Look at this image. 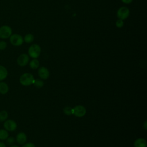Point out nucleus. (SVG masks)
Wrapping results in <instances>:
<instances>
[{
	"label": "nucleus",
	"instance_id": "f257e3e1",
	"mask_svg": "<svg viewBox=\"0 0 147 147\" xmlns=\"http://www.w3.org/2000/svg\"><path fill=\"white\" fill-rule=\"evenodd\" d=\"M34 76L30 73H25L20 77V83L24 86H29L33 84Z\"/></svg>",
	"mask_w": 147,
	"mask_h": 147
},
{
	"label": "nucleus",
	"instance_id": "f03ea898",
	"mask_svg": "<svg viewBox=\"0 0 147 147\" xmlns=\"http://www.w3.org/2000/svg\"><path fill=\"white\" fill-rule=\"evenodd\" d=\"M41 52V47L37 44H32L28 49V55L32 59H37Z\"/></svg>",
	"mask_w": 147,
	"mask_h": 147
},
{
	"label": "nucleus",
	"instance_id": "7ed1b4c3",
	"mask_svg": "<svg viewBox=\"0 0 147 147\" xmlns=\"http://www.w3.org/2000/svg\"><path fill=\"white\" fill-rule=\"evenodd\" d=\"M9 38L10 44L15 47L21 46L24 42L23 37L21 34L17 33L12 34Z\"/></svg>",
	"mask_w": 147,
	"mask_h": 147
},
{
	"label": "nucleus",
	"instance_id": "20e7f679",
	"mask_svg": "<svg viewBox=\"0 0 147 147\" xmlns=\"http://www.w3.org/2000/svg\"><path fill=\"white\" fill-rule=\"evenodd\" d=\"M12 34V29L8 25H2L0 27V38L7 39Z\"/></svg>",
	"mask_w": 147,
	"mask_h": 147
},
{
	"label": "nucleus",
	"instance_id": "39448f33",
	"mask_svg": "<svg viewBox=\"0 0 147 147\" xmlns=\"http://www.w3.org/2000/svg\"><path fill=\"white\" fill-rule=\"evenodd\" d=\"M130 15V10L126 6L119 7L117 11V16L118 19L125 20L128 18Z\"/></svg>",
	"mask_w": 147,
	"mask_h": 147
},
{
	"label": "nucleus",
	"instance_id": "423d86ee",
	"mask_svg": "<svg viewBox=\"0 0 147 147\" xmlns=\"http://www.w3.org/2000/svg\"><path fill=\"white\" fill-rule=\"evenodd\" d=\"M3 127L7 131H14L17 129V125L13 119H6L3 122Z\"/></svg>",
	"mask_w": 147,
	"mask_h": 147
},
{
	"label": "nucleus",
	"instance_id": "0eeeda50",
	"mask_svg": "<svg viewBox=\"0 0 147 147\" xmlns=\"http://www.w3.org/2000/svg\"><path fill=\"white\" fill-rule=\"evenodd\" d=\"M86 114V109L82 105H77L72 108V114L76 117H82Z\"/></svg>",
	"mask_w": 147,
	"mask_h": 147
},
{
	"label": "nucleus",
	"instance_id": "6e6552de",
	"mask_svg": "<svg viewBox=\"0 0 147 147\" xmlns=\"http://www.w3.org/2000/svg\"><path fill=\"white\" fill-rule=\"evenodd\" d=\"M29 62V56L26 53L21 54L17 59V63L20 67L26 65Z\"/></svg>",
	"mask_w": 147,
	"mask_h": 147
},
{
	"label": "nucleus",
	"instance_id": "1a4fd4ad",
	"mask_svg": "<svg viewBox=\"0 0 147 147\" xmlns=\"http://www.w3.org/2000/svg\"><path fill=\"white\" fill-rule=\"evenodd\" d=\"M38 74L41 79L45 80L49 76V71L46 67H41L38 70Z\"/></svg>",
	"mask_w": 147,
	"mask_h": 147
},
{
	"label": "nucleus",
	"instance_id": "9d476101",
	"mask_svg": "<svg viewBox=\"0 0 147 147\" xmlns=\"http://www.w3.org/2000/svg\"><path fill=\"white\" fill-rule=\"evenodd\" d=\"M27 140L26 134L24 132L18 133L16 137V141L20 145L24 144Z\"/></svg>",
	"mask_w": 147,
	"mask_h": 147
},
{
	"label": "nucleus",
	"instance_id": "9b49d317",
	"mask_svg": "<svg viewBox=\"0 0 147 147\" xmlns=\"http://www.w3.org/2000/svg\"><path fill=\"white\" fill-rule=\"evenodd\" d=\"M147 142L145 139L139 138L136 139L134 142V147H146Z\"/></svg>",
	"mask_w": 147,
	"mask_h": 147
},
{
	"label": "nucleus",
	"instance_id": "f8f14e48",
	"mask_svg": "<svg viewBox=\"0 0 147 147\" xmlns=\"http://www.w3.org/2000/svg\"><path fill=\"white\" fill-rule=\"evenodd\" d=\"M8 75V71L6 68L2 65H0V82L5 80Z\"/></svg>",
	"mask_w": 147,
	"mask_h": 147
},
{
	"label": "nucleus",
	"instance_id": "ddd939ff",
	"mask_svg": "<svg viewBox=\"0 0 147 147\" xmlns=\"http://www.w3.org/2000/svg\"><path fill=\"white\" fill-rule=\"evenodd\" d=\"M9 88L6 83L3 81L0 82V94L5 95L7 94L9 91Z\"/></svg>",
	"mask_w": 147,
	"mask_h": 147
},
{
	"label": "nucleus",
	"instance_id": "4468645a",
	"mask_svg": "<svg viewBox=\"0 0 147 147\" xmlns=\"http://www.w3.org/2000/svg\"><path fill=\"white\" fill-rule=\"evenodd\" d=\"M23 38H24V42H25L26 43L29 44V43H32L34 41V37L33 34L32 33H27L25 35Z\"/></svg>",
	"mask_w": 147,
	"mask_h": 147
},
{
	"label": "nucleus",
	"instance_id": "2eb2a0df",
	"mask_svg": "<svg viewBox=\"0 0 147 147\" xmlns=\"http://www.w3.org/2000/svg\"><path fill=\"white\" fill-rule=\"evenodd\" d=\"M40 65V62L37 59H33L29 62V67L33 69H36L38 68Z\"/></svg>",
	"mask_w": 147,
	"mask_h": 147
},
{
	"label": "nucleus",
	"instance_id": "dca6fc26",
	"mask_svg": "<svg viewBox=\"0 0 147 147\" xmlns=\"http://www.w3.org/2000/svg\"><path fill=\"white\" fill-rule=\"evenodd\" d=\"M9 137V132L5 129H0V140L5 141Z\"/></svg>",
	"mask_w": 147,
	"mask_h": 147
},
{
	"label": "nucleus",
	"instance_id": "f3484780",
	"mask_svg": "<svg viewBox=\"0 0 147 147\" xmlns=\"http://www.w3.org/2000/svg\"><path fill=\"white\" fill-rule=\"evenodd\" d=\"M8 118V113L6 110H1L0 111V122H3Z\"/></svg>",
	"mask_w": 147,
	"mask_h": 147
},
{
	"label": "nucleus",
	"instance_id": "a211bd4d",
	"mask_svg": "<svg viewBox=\"0 0 147 147\" xmlns=\"http://www.w3.org/2000/svg\"><path fill=\"white\" fill-rule=\"evenodd\" d=\"M44 82L42 80H41V79H34V81L33 82V85L36 87V88H40L41 87H42L44 86Z\"/></svg>",
	"mask_w": 147,
	"mask_h": 147
},
{
	"label": "nucleus",
	"instance_id": "6ab92c4d",
	"mask_svg": "<svg viewBox=\"0 0 147 147\" xmlns=\"http://www.w3.org/2000/svg\"><path fill=\"white\" fill-rule=\"evenodd\" d=\"M5 141H6V145L10 146V145L14 144V143L16 142V138L13 136H10V137L9 136L6 138Z\"/></svg>",
	"mask_w": 147,
	"mask_h": 147
},
{
	"label": "nucleus",
	"instance_id": "aec40b11",
	"mask_svg": "<svg viewBox=\"0 0 147 147\" xmlns=\"http://www.w3.org/2000/svg\"><path fill=\"white\" fill-rule=\"evenodd\" d=\"M63 112L65 114L67 115H70L72 114V108L69 106H66L63 109Z\"/></svg>",
	"mask_w": 147,
	"mask_h": 147
},
{
	"label": "nucleus",
	"instance_id": "412c9836",
	"mask_svg": "<svg viewBox=\"0 0 147 147\" xmlns=\"http://www.w3.org/2000/svg\"><path fill=\"white\" fill-rule=\"evenodd\" d=\"M115 26L118 28H121L124 26V22L123 20H121V19H118L115 22Z\"/></svg>",
	"mask_w": 147,
	"mask_h": 147
},
{
	"label": "nucleus",
	"instance_id": "4be33fe9",
	"mask_svg": "<svg viewBox=\"0 0 147 147\" xmlns=\"http://www.w3.org/2000/svg\"><path fill=\"white\" fill-rule=\"evenodd\" d=\"M7 42L4 40L0 41V51L5 50L7 47Z\"/></svg>",
	"mask_w": 147,
	"mask_h": 147
},
{
	"label": "nucleus",
	"instance_id": "5701e85b",
	"mask_svg": "<svg viewBox=\"0 0 147 147\" xmlns=\"http://www.w3.org/2000/svg\"><path fill=\"white\" fill-rule=\"evenodd\" d=\"M22 147H36V146L33 143L28 142V143H26V144L25 143L24 144H23Z\"/></svg>",
	"mask_w": 147,
	"mask_h": 147
},
{
	"label": "nucleus",
	"instance_id": "b1692460",
	"mask_svg": "<svg viewBox=\"0 0 147 147\" xmlns=\"http://www.w3.org/2000/svg\"><path fill=\"white\" fill-rule=\"evenodd\" d=\"M123 3H125V4H129V3H131L133 0H121Z\"/></svg>",
	"mask_w": 147,
	"mask_h": 147
},
{
	"label": "nucleus",
	"instance_id": "393cba45",
	"mask_svg": "<svg viewBox=\"0 0 147 147\" xmlns=\"http://www.w3.org/2000/svg\"><path fill=\"white\" fill-rule=\"evenodd\" d=\"M0 147H6V145L5 143L1 141H0Z\"/></svg>",
	"mask_w": 147,
	"mask_h": 147
},
{
	"label": "nucleus",
	"instance_id": "a878e982",
	"mask_svg": "<svg viewBox=\"0 0 147 147\" xmlns=\"http://www.w3.org/2000/svg\"><path fill=\"white\" fill-rule=\"evenodd\" d=\"M143 127L144 128L145 130H146L147 129V121H145L144 123V125H143Z\"/></svg>",
	"mask_w": 147,
	"mask_h": 147
},
{
	"label": "nucleus",
	"instance_id": "bb28decb",
	"mask_svg": "<svg viewBox=\"0 0 147 147\" xmlns=\"http://www.w3.org/2000/svg\"><path fill=\"white\" fill-rule=\"evenodd\" d=\"M9 147H20L18 145H10L9 146Z\"/></svg>",
	"mask_w": 147,
	"mask_h": 147
}]
</instances>
